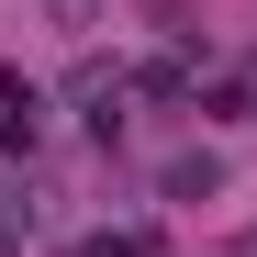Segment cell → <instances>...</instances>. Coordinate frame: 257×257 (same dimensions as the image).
Here are the masks:
<instances>
[{"label": "cell", "mask_w": 257, "mask_h": 257, "mask_svg": "<svg viewBox=\"0 0 257 257\" xmlns=\"http://www.w3.org/2000/svg\"><path fill=\"white\" fill-rule=\"evenodd\" d=\"M90 257H146V235H101V246H90Z\"/></svg>", "instance_id": "cell-1"}]
</instances>
